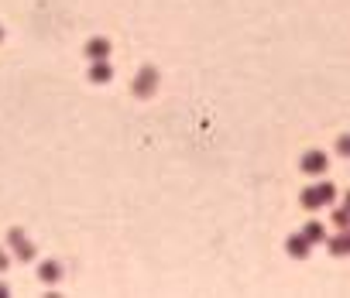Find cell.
Listing matches in <instances>:
<instances>
[{
	"instance_id": "obj_1",
	"label": "cell",
	"mask_w": 350,
	"mask_h": 298,
	"mask_svg": "<svg viewBox=\"0 0 350 298\" xmlns=\"http://www.w3.org/2000/svg\"><path fill=\"white\" fill-rule=\"evenodd\" d=\"M299 202H302V209L316 213V209H323V206L336 202V185H333V182H316V185H306V189L299 192Z\"/></svg>"
},
{
	"instance_id": "obj_2",
	"label": "cell",
	"mask_w": 350,
	"mask_h": 298,
	"mask_svg": "<svg viewBox=\"0 0 350 298\" xmlns=\"http://www.w3.org/2000/svg\"><path fill=\"white\" fill-rule=\"evenodd\" d=\"M155 89H158V69L155 65H141L134 82H131V93L134 96H151Z\"/></svg>"
},
{
	"instance_id": "obj_3",
	"label": "cell",
	"mask_w": 350,
	"mask_h": 298,
	"mask_svg": "<svg viewBox=\"0 0 350 298\" xmlns=\"http://www.w3.org/2000/svg\"><path fill=\"white\" fill-rule=\"evenodd\" d=\"M299 168H302L306 175H323V172L330 168V158H326V151H306L302 161H299Z\"/></svg>"
},
{
	"instance_id": "obj_4",
	"label": "cell",
	"mask_w": 350,
	"mask_h": 298,
	"mask_svg": "<svg viewBox=\"0 0 350 298\" xmlns=\"http://www.w3.org/2000/svg\"><path fill=\"white\" fill-rule=\"evenodd\" d=\"M323 243H326V250H330L333 257H350V226L347 230H336V233L326 237Z\"/></svg>"
},
{
	"instance_id": "obj_5",
	"label": "cell",
	"mask_w": 350,
	"mask_h": 298,
	"mask_svg": "<svg viewBox=\"0 0 350 298\" xmlns=\"http://www.w3.org/2000/svg\"><path fill=\"white\" fill-rule=\"evenodd\" d=\"M285 250H289V257L302 260V257H309L312 243H309L306 237H302V230H299V233H289V237H285Z\"/></svg>"
},
{
	"instance_id": "obj_6",
	"label": "cell",
	"mask_w": 350,
	"mask_h": 298,
	"mask_svg": "<svg viewBox=\"0 0 350 298\" xmlns=\"http://www.w3.org/2000/svg\"><path fill=\"white\" fill-rule=\"evenodd\" d=\"M86 59L97 62V59H110V38H103V35H97V38L86 41Z\"/></svg>"
},
{
	"instance_id": "obj_7",
	"label": "cell",
	"mask_w": 350,
	"mask_h": 298,
	"mask_svg": "<svg viewBox=\"0 0 350 298\" xmlns=\"http://www.w3.org/2000/svg\"><path fill=\"white\" fill-rule=\"evenodd\" d=\"M110 76H114V69H110V62H107V59L90 62V82L103 86V82H110Z\"/></svg>"
},
{
	"instance_id": "obj_8",
	"label": "cell",
	"mask_w": 350,
	"mask_h": 298,
	"mask_svg": "<svg viewBox=\"0 0 350 298\" xmlns=\"http://www.w3.org/2000/svg\"><path fill=\"white\" fill-rule=\"evenodd\" d=\"M302 237H306L312 247H316V243H323V240H326V226H323L319 219H309V223L302 226Z\"/></svg>"
},
{
	"instance_id": "obj_9",
	"label": "cell",
	"mask_w": 350,
	"mask_h": 298,
	"mask_svg": "<svg viewBox=\"0 0 350 298\" xmlns=\"http://www.w3.org/2000/svg\"><path fill=\"white\" fill-rule=\"evenodd\" d=\"M38 274H41V281H45V284H55V281L62 278V264H55V260H45V264L38 267Z\"/></svg>"
},
{
	"instance_id": "obj_10",
	"label": "cell",
	"mask_w": 350,
	"mask_h": 298,
	"mask_svg": "<svg viewBox=\"0 0 350 298\" xmlns=\"http://www.w3.org/2000/svg\"><path fill=\"white\" fill-rule=\"evenodd\" d=\"M11 243L18 247V254H21L24 260H28V257H35V247H31V243L24 240V233H21V230H14V233H11Z\"/></svg>"
},
{
	"instance_id": "obj_11",
	"label": "cell",
	"mask_w": 350,
	"mask_h": 298,
	"mask_svg": "<svg viewBox=\"0 0 350 298\" xmlns=\"http://www.w3.org/2000/svg\"><path fill=\"white\" fill-rule=\"evenodd\" d=\"M333 226L336 230H347L350 226V206H336L333 209Z\"/></svg>"
},
{
	"instance_id": "obj_12",
	"label": "cell",
	"mask_w": 350,
	"mask_h": 298,
	"mask_svg": "<svg viewBox=\"0 0 350 298\" xmlns=\"http://www.w3.org/2000/svg\"><path fill=\"white\" fill-rule=\"evenodd\" d=\"M333 147H336V155H340V158H350V134H340Z\"/></svg>"
},
{
	"instance_id": "obj_13",
	"label": "cell",
	"mask_w": 350,
	"mask_h": 298,
	"mask_svg": "<svg viewBox=\"0 0 350 298\" xmlns=\"http://www.w3.org/2000/svg\"><path fill=\"white\" fill-rule=\"evenodd\" d=\"M343 206H350V189H347V199H343Z\"/></svg>"
}]
</instances>
